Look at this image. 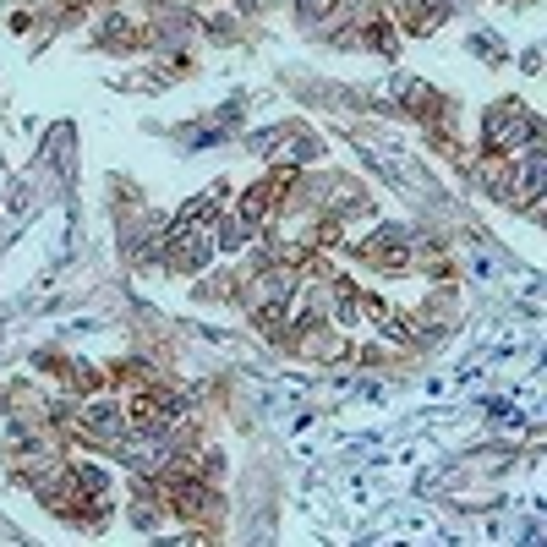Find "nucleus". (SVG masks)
Returning <instances> with one entry per match:
<instances>
[{"instance_id":"2","label":"nucleus","mask_w":547,"mask_h":547,"mask_svg":"<svg viewBox=\"0 0 547 547\" xmlns=\"http://www.w3.org/2000/svg\"><path fill=\"white\" fill-rule=\"evenodd\" d=\"M471 50L482 55L487 66H498V61H504V50H498V33H471Z\"/></svg>"},{"instance_id":"1","label":"nucleus","mask_w":547,"mask_h":547,"mask_svg":"<svg viewBox=\"0 0 547 547\" xmlns=\"http://www.w3.org/2000/svg\"><path fill=\"white\" fill-rule=\"evenodd\" d=\"M537 137H542L537 110H526L520 99L487 104V115H482V154L487 159H515L520 148H531Z\"/></svg>"}]
</instances>
